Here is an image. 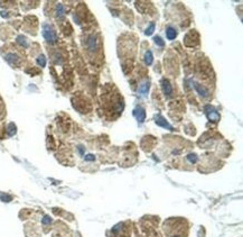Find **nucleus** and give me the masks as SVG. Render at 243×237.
<instances>
[{
    "instance_id": "0eeeda50",
    "label": "nucleus",
    "mask_w": 243,
    "mask_h": 237,
    "mask_svg": "<svg viewBox=\"0 0 243 237\" xmlns=\"http://www.w3.org/2000/svg\"><path fill=\"white\" fill-rule=\"evenodd\" d=\"M156 124H157V125H159V126L165 127V128L167 127L168 129H170V131H172V127L170 126V125L168 124L167 121L165 120V119H164L162 117H160V116H159V117H157V118H156Z\"/></svg>"
},
{
    "instance_id": "f257e3e1",
    "label": "nucleus",
    "mask_w": 243,
    "mask_h": 237,
    "mask_svg": "<svg viewBox=\"0 0 243 237\" xmlns=\"http://www.w3.org/2000/svg\"><path fill=\"white\" fill-rule=\"evenodd\" d=\"M43 35L45 37V40L48 42V43H55L56 40H57V36H56L55 30L52 28L49 25H45L43 26Z\"/></svg>"
},
{
    "instance_id": "4468645a",
    "label": "nucleus",
    "mask_w": 243,
    "mask_h": 237,
    "mask_svg": "<svg viewBox=\"0 0 243 237\" xmlns=\"http://www.w3.org/2000/svg\"><path fill=\"white\" fill-rule=\"evenodd\" d=\"M17 40H18V43H19L21 46H24V47H27V46H28V44H27V40H26V38L24 37V36H19Z\"/></svg>"
},
{
    "instance_id": "9d476101",
    "label": "nucleus",
    "mask_w": 243,
    "mask_h": 237,
    "mask_svg": "<svg viewBox=\"0 0 243 237\" xmlns=\"http://www.w3.org/2000/svg\"><path fill=\"white\" fill-rule=\"evenodd\" d=\"M152 61H154V57H152V53L150 52V51H148L147 53H146V55H145V62H146V64L150 65V64L152 63Z\"/></svg>"
},
{
    "instance_id": "ddd939ff",
    "label": "nucleus",
    "mask_w": 243,
    "mask_h": 237,
    "mask_svg": "<svg viewBox=\"0 0 243 237\" xmlns=\"http://www.w3.org/2000/svg\"><path fill=\"white\" fill-rule=\"evenodd\" d=\"M148 89H149V82H146V83H143V84L139 88V91H140L141 93H147Z\"/></svg>"
},
{
    "instance_id": "7ed1b4c3",
    "label": "nucleus",
    "mask_w": 243,
    "mask_h": 237,
    "mask_svg": "<svg viewBox=\"0 0 243 237\" xmlns=\"http://www.w3.org/2000/svg\"><path fill=\"white\" fill-rule=\"evenodd\" d=\"M135 116H136V118L138 119L139 123H142V121L145 120V118H146V112H145V109L141 108V107L136 108V109H135Z\"/></svg>"
},
{
    "instance_id": "2eb2a0df",
    "label": "nucleus",
    "mask_w": 243,
    "mask_h": 237,
    "mask_svg": "<svg viewBox=\"0 0 243 237\" xmlns=\"http://www.w3.org/2000/svg\"><path fill=\"white\" fill-rule=\"evenodd\" d=\"M154 29H155V24L152 23V24H150V26L147 28V30H146V35H151L152 33H154Z\"/></svg>"
},
{
    "instance_id": "f3484780",
    "label": "nucleus",
    "mask_w": 243,
    "mask_h": 237,
    "mask_svg": "<svg viewBox=\"0 0 243 237\" xmlns=\"http://www.w3.org/2000/svg\"><path fill=\"white\" fill-rule=\"evenodd\" d=\"M188 160L191 162H196V160H197V157H196V155H188Z\"/></svg>"
},
{
    "instance_id": "39448f33",
    "label": "nucleus",
    "mask_w": 243,
    "mask_h": 237,
    "mask_svg": "<svg viewBox=\"0 0 243 237\" xmlns=\"http://www.w3.org/2000/svg\"><path fill=\"white\" fill-rule=\"evenodd\" d=\"M6 60H7L8 63H10L12 65H16V64L18 63V61H19V57L16 55V54H14V53H10V54H7V55H6Z\"/></svg>"
},
{
    "instance_id": "a211bd4d",
    "label": "nucleus",
    "mask_w": 243,
    "mask_h": 237,
    "mask_svg": "<svg viewBox=\"0 0 243 237\" xmlns=\"http://www.w3.org/2000/svg\"><path fill=\"white\" fill-rule=\"evenodd\" d=\"M43 222H44V224H49V222H51V218L49 217H44Z\"/></svg>"
},
{
    "instance_id": "1a4fd4ad",
    "label": "nucleus",
    "mask_w": 243,
    "mask_h": 237,
    "mask_svg": "<svg viewBox=\"0 0 243 237\" xmlns=\"http://www.w3.org/2000/svg\"><path fill=\"white\" fill-rule=\"evenodd\" d=\"M87 47L91 51H94L96 48V40L94 36H91V37L87 40Z\"/></svg>"
},
{
    "instance_id": "6e6552de",
    "label": "nucleus",
    "mask_w": 243,
    "mask_h": 237,
    "mask_svg": "<svg viewBox=\"0 0 243 237\" xmlns=\"http://www.w3.org/2000/svg\"><path fill=\"white\" fill-rule=\"evenodd\" d=\"M166 35H167V38L168 40H174L176 36H177V32L172 27H168L167 30H166Z\"/></svg>"
},
{
    "instance_id": "f03ea898",
    "label": "nucleus",
    "mask_w": 243,
    "mask_h": 237,
    "mask_svg": "<svg viewBox=\"0 0 243 237\" xmlns=\"http://www.w3.org/2000/svg\"><path fill=\"white\" fill-rule=\"evenodd\" d=\"M205 110H206V114H207V117L210 120L218 121V119H220V115L218 114V111L214 110L212 107L207 106L206 108H205Z\"/></svg>"
},
{
    "instance_id": "20e7f679",
    "label": "nucleus",
    "mask_w": 243,
    "mask_h": 237,
    "mask_svg": "<svg viewBox=\"0 0 243 237\" xmlns=\"http://www.w3.org/2000/svg\"><path fill=\"white\" fill-rule=\"evenodd\" d=\"M162 90H164V93L166 95V96H170L172 93V86H170V83L168 82L167 80H162Z\"/></svg>"
},
{
    "instance_id": "dca6fc26",
    "label": "nucleus",
    "mask_w": 243,
    "mask_h": 237,
    "mask_svg": "<svg viewBox=\"0 0 243 237\" xmlns=\"http://www.w3.org/2000/svg\"><path fill=\"white\" fill-rule=\"evenodd\" d=\"M154 40H155V43H156V44H158V45H159V46H164V45H165V43H164V40H162V38L159 37V36H156V37H155Z\"/></svg>"
},
{
    "instance_id": "9b49d317",
    "label": "nucleus",
    "mask_w": 243,
    "mask_h": 237,
    "mask_svg": "<svg viewBox=\"0 0 243 237\" xmlns=\"http://www.w3.org/2000/svg\"><path fill=\"white\" fill-rule=\"evenodd\" d=\"M37 63H38V65L41 66V68H44V66L46 65V59L44 55H41L38 59H37Z\"/></svg>"
},
{
    "instance_id": "423d86ee",
    "label": "nucleus",
    "mask_w": 243,
    "mask_h": 237,
    "mask_svg": "<svg viewBox=\"0 0 243 237\" xmlns=\"http://www.w3.org/2000/svg\"><path fill=\"white\" fill-rule=\"evenodd\" d=\"M194 87H195L196 91H197L198 93H199V95H201L202 97H207L208 96V93H210V92H208V90H207V89H205L204 87H202L201 84H198V83H195V84H194Z\"/></svg>"
},
{
    "instance_id": "f8f14e48",
    "label": "nucleus",
    "mask_w": 243,
    "mask_h": 237,
    "mask_svg": "<svg viewBox=\"0 0 243 237\" xmlns=\"http://www.w3.org/2000/svg\"><path fill=\"white\" fill-rule=\"evenodd\" d=\"M56 14H57V16L58 17H61V16L64 15V7H63V5H57V8H56Z\"/></svg>"
},
{
    "instance_id": "6ab92c4d",
    "label": "nucleus",
    "mask_w": 243,
    "mask_h": 237,
    "mask_svg": "<svg viewBox=\"0 0 243 237\" xmlns=\"http://www.w3.org/2000/svg\"><path fill=\"white\" fill-rule=\"evenodd\" d=\"M85 160H87V161H93V160H94V156H93V155H86Z\"/></svg>"
}]
</instances>
